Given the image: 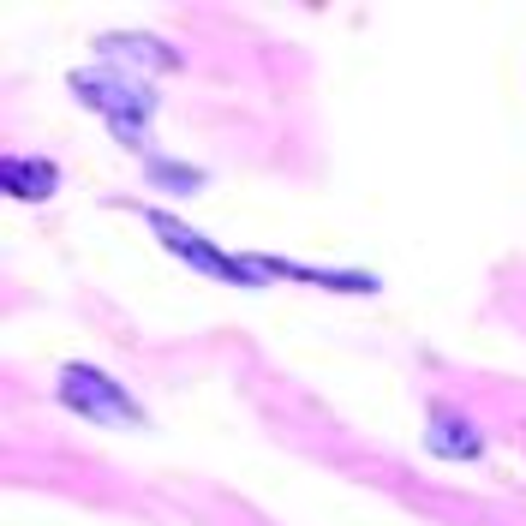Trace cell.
<instances>
[{"instance_id": "obj_2", "label": "cell", "mask_w": 526, "mask_h": 526, "mask_svg": "<svg viewBox=\"0 0 526 526\" xmlns=\"http://www.w3.org/2000/svg\"><path fill=\"white\" fill-rule=\"evenodd\" d=\"M156 227H162V240L174 245L180 258H192L198 269L222 275V282H251V275H258V263H234V258H222V251H210L198 234H185V227H180V222H168V216H156Z\"/></svg>"}, {"instance_id": "obj_3", "label": "cell", "mask_w": 526, "mask_h": 526, "mask_svg": "<svg viewBox=\"0 0 526 526\" xmlns=\"http://www.w3.org/2000/svg\"><path fill=\"white\" fill-rule=\"evenodd\" d=\"M6 180H12V192H19V198H42V192H48V180H54V168H48V162H37V168L12 162V168H6Z\"/></svg>"}, {"instance_id": "obj_1", "label": "cell", "mask_w": 526, "mask_h": 526, "mask_svg": "<svg viewBox=\"0 0 526 526\" xmlns=\"http://www.w3.org/2000/svg\"><path fill=\"white\" fill-rule=\"evenodd\" d=\"M61 395H66V407H78L84 419H108V425H126V419H138V407L126 401V395L108 383L102 371H66Z\"/></svg>"}, {"instance_id": "obj_4", "label": "cell", "mask_w": 526, "mask_h": 526, "mask_svg": "<svg viewBox=\"0 0 526 526\" xmlns=\"http://www.w3.org/2000/svg\"><path fill=\"white\" fill-rule=\"evenodd\" d=\"M431 448H437V455H473L479 437H473V431H455V419H443V425L431 431Z\"/></svg>"}]
</instances>
